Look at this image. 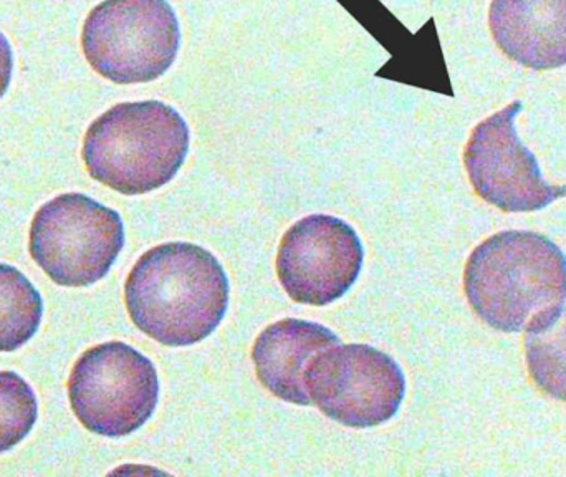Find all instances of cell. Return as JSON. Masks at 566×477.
I'll use <instances>...</instances> for the list:
<instances>
[{"mask_svg": "<svg viewBox=\"0 0 566 477\" xmlns=\"http://www.w3.org/2000/svg\"><path fill=\"white\" fill-rule=\"evenodd\" d=\"M489 25L514 62L532 70L566 65V0H492Z\"/></svg>", "mask_w": 566, "mask_h": 477, "instance_id": "obj_10", "label": "cell"}, {"mask_svg": "<svg viewBox=\"0 0 566 477\" xmlns=\"http://www.w3.org/2000/svg\"><path fill=\"white\" fill-rule=\"evenodd\" d=\"M339 343L342 340L319 323L296 319L272 323L252 349L259 382L283 402L312 405L305 388L306 370L318 353Z\"/></svg>", "mask_w": 566, "mask_h": 477, "instance_id": "obj_11", "label": "cell"}, {"mask_svg": "<svg viewBox=\"0 0 566 477\" xmlns=\"http://www.w3.org/2000/svg\"><path fill=\"white\" fill-rule=\"evenodd\" d=\"M189 152V126L163 102L119 103L90 125L83 162L93 179L125 196L168 185Z\"/></svg>", "mask_w": 566, "mask_h": 477, "instance_id": "obj_3", "label": "cell"}, {"mask_svg": "<svg viewBox=\"0 0 566 477\" xmlns=\"http://www.w3.org/2000/svg\"><path fill=\"white\" fill-rule=\"evenodd\" d=\"M12 49H10L9 40L0 32V98L7 92L12 79Z\"/></svg>", "mask_w": 566, "mask_h": 477, "instance_id": "obj_15", "label": "cell"}, {"mask_svg": "<svg viewBox=\"0 0 566 477\" xmlns=\"http://www.w3.org/2000/svg\"><path fill=\"white\" fill-rule=\"evenodd\" d=\"M36 398L29 383L12 372H0V453L19 445L36 422Z\"/></svg>", "mask_w": 566, "mask_h": 477, "instance_id": "obj_14", "label": "cell"}, {"mask_svg": "<svg viewBox=\"0 0 566 477\" xmlns=\"http://www.w3.org/2000/svg\"><path fill=\"white\" fill-rule=\"evenodd\" d=\"M525 352L528 372L538 388L566 403V312L551 325L527 332Z\"/></svg>", "mask_w": 566, "mask_h": 477, "instance_id": "obj_13", "label": "cell"}, {"mask_svg": "<svg viewBox=\"0 0 566 477\" xmlns=\"http://www.w3.org/2000/svg\"><path fill=\"white\" fill-rule=\"evenodd\" d=\"M464 289L492 329L534 332L565 312L566 256L538 232H499L469 257Z\"/></svg>", "mask_w": 566, "mask_h": 477, "instance_id": "obj_2", "label": "cell"}, {"mask_svg": "<svg viewBox=\"0 0 566 477\" xmlns=\"http://www.w3.org/2000/svg\"><path fill=\"white\" fill-rule=\"evenodd\" d=\"M179 45L181 30L168 0H105L83 25L82 49L90 65L119 85L165 75Z\"/></svg>", "mask_w": 566, "mask_h": 477, "instance_id": "obj_4", "label": "cell"}, {"mask_svg": "<svg viewBox=\"0 0 566 477\" xmlns=\"http://www.w3.org/2000/svg\"><path fill=\"white\" fill-rule=\"evenodd\" d=\"M69 398L78 422L106 438H123L142 428L159 398L151 360L123 342L82 353L69 379Z\"/></svg>", "mask_w": 566, "mask_h": 477, "instance_id": "obj_6", "label": "cell"}, {"mask_svg": "<svg viewBox=\"0 0 566 477\" xmlns=\"http://www.w3.org/2000/svg\"><path fill=\"white\" fill-rule=\"evenodd\" d=\"M133 323L166 346L208 339L229 307V279L205 247L168 242L139 257L125 283Z\"/></svg>", "mask_w": 566, "mask_h": 477, "instance_id": "obj_1", "label": "cell"}, {"mask_svg": "<svg viewBox=\"0 0 566 477\" xmlns=\"http://www.w3.org/2000/svg\"><path fill=\"white\" fill-rule=\"evenodd\" d=\"M123 246L125 226L118 212L80 193L45 203L30 226V256L63 287L98 282Z\"/></svg>", "mask_w": 566, "mask_h": 477, "instance_id": "obj_5", "label": "cell"}, {"mask_svg": "<svg viewBox=\"0 0 566 477\" xmlns=\"http://www.w3.org/2000/svg\"><path fill=\"white\" fill-rule=\"evenodd\" d=\"M305 388L312 405L348 428H373L398 413L406 380L398 363L369 345H335L310 363Z\"/></svg>", "mask_w": 566, "mask_h": 477, "instance_id": "obj_7", "label": "cell"}, {"mask_svg": "<svg viewBox=\"0 0 566 477\" xmlns=\"http://www.w3.org/2000/svg\"><path fill=\"white\" fill-rule=\"evenodd\" d=\"M522 102L479 123L465 146L464 163L475 193L504 212H534L566 198V186L545 182L534 153L515 129Z\"/></svg>", "mask_w": 566, "mask_h": 477, "instance_id": "obj_8", "label": "cell"}, {"mask_svg": "<svg viewBox=\"0 0 566 477\" xmlns=\"http://www.w3.org/2000/svg\"><path fill=\"white\" fill-rule=\"evenodd\" d=\"M42 297L20 270L0 263V352L25 345L42 320Z\"/></svg>", "mask_w": 566, "mask_h": 477, "instance_id": "obj_12", "label": "cell"}, {"mask_svg": "<svg viewBox=\"0 0 566 477\" xmlns=\"http://www.w3.org/2000/svg\"><path fill=\"white\" fill-rule=\"evenodd\" d=\"M361 266V240L352 226L333 216L300 219L279 247L277 273L283 290L305 305H328L345 295Z\"/></svg>", "mask_w": 566, "mask_h": 477, "instance_id": "obj_9", "label": "cell"}]
</instances>
